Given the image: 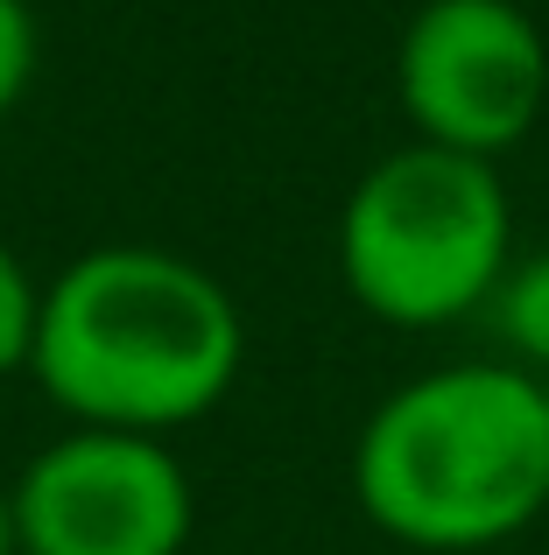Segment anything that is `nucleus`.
<instances>
[{
	"label": "nucleus",
	"instance_id": "1",
	"mask_svg": "<svg viewBox=\"0 0 549 555\" xmlns=\"http://www.w3.org/2000/svg\"><path fill=\"white\" fill-rule=\"evenodd\" d=\"M240 359L247 324L219 274L120 240L42 282L28 373L78 429L169 436L233 393Z\"/></svg>",
	"mask_w": 549,
	"mask_h": 555
},
{
	"label": "nucleus",
	"instance_id": "2",
	"mask_svg": "<svg viewBox=\"0 0 549 555\" xmlns=\"http://www.w3.org/2000/svg\"><path fill=\"white\" fill-rule=\"evenodd\" d=\"M353 500L387 542L480 555L549 514V387L508 359L401 379L353 443Z\"/></svg>",
	"mask_w": 549,
	"mask_h": 555
},
{
	"label": "nucleus",
	"instance_id": "3",
	"mask_svg": "<svg viewBox=\"0 0 549 555\" xmlns=\"http://www.w3.org/2000/svg\"><path fill=\"white\" fill-rule=\"evenodd\" d=\"M514 260V204L494 163L409 141L353 183L339 218V274L367 317L444 331L486 310Z\"/></svg>",
	"mask_w": 549,
	"mask_h": 555
},
{
	"label": "nucleus",
	"instance_id": "4",
	"mask_svg": "<svg viewBox=\"0 0 549 555\" xmlns=\"http://www.w3.org/2000/svg\"><path fill=\"white\" fill-rule=\"evenodd\" d=\"M395 92L416 141L500 163L549 106V36L522 0H423L401 28Z\"/></svg>",
	"mask_w": 549,
	"mask_h": 555
},
{
	"label": "nucleus",
	"instance_id": "5",
	"mask_svg": "<svg viewBox=\"0 0 549 555\" xmlns=\"http://www.w3.org/2000/svg\"><path fill=\"white\" fill-rule=\"evenodd\" d=\"M8 500L22 555H183L197 520L191 472L163 436L78 422L22 464Z\"/></svg>",
	"mask_w": 549,
	"mask_h": 555
},
{
	"label": "nucleus",
	"instance_id": "6",
	"mask_svg": "<svg viewBox=\"0 0 549 555\" xmlns=\"http://www.w3.org/2000/svg\"><path fill=\"white\" fill-rule=\"evenodd\" d=\"M480 317H486V331L500 338L494 359L536 373L549 387V254L508 260V274L494 282V296H486Z\"/></svg>",
	"mask_w": 549,
	"mask_h": 555
},
{
	"label": "nucleus",
	"instance_id": "7",
	"mask_svg": "<svg viewBox=\"0 0 549 555\" xmlns=\"http://www.w3.org/2000/svg\"><path fill=\"white\" fill-rule=\"evenodd\" d=\"M36 324H42V282L28 274V260L0 240V379H8V373H28Z\"/></svg>",
	"mask_w": 549,
	"mask_h": 555
},
{
	"label": "nucleus",
	"instance_id": "8",
	"mask_svg": "<svg viewBox=\"0 0 549 555\" xmlns=\"http://www.w3.org/2000/svg\"><path fill=\"white\" fill-rule=\"evenodd\" d=\"M36 64H42V28H36V8L28 0H0V120L28 99L36 85Z\"/></svg>",
	"mask_w": 549,
	"mask_h": 555
},
{
	"label": "nucleus",
	"instance_id": "9",
	"mask_svg": "<svg viewBox=\"0 0 549 555\" xmlns=\"http://www.w3.org/2000/svg\"><path fill=\"white\" fill-rule=\"evenodd\" d=\"M0 555H22V542H14V500L0 492Z\"/></svg>",
	"mask_w": 549,
	"mask_h": 555
}]
</instances>
